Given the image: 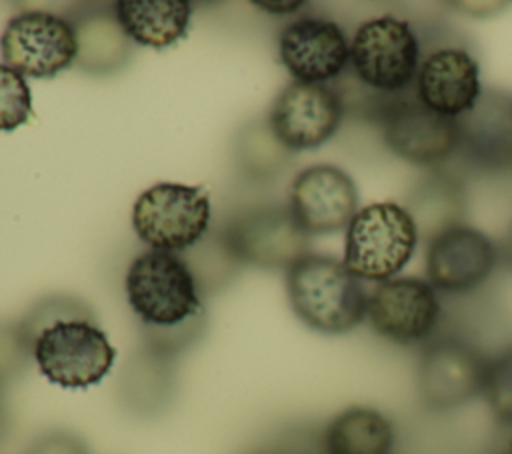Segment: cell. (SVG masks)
Instances as JSON below:
<instances>
[{"label":"cell","instance_id":"1","mask_svg":"<svg viewBox=\"0 0 512 454\" xmlns=\"http://www.w3.org/2000/svg\"><path fill=\"white\" fill-rule=\"evenodd\" d=\"M40 374L68 390L98 384L116 362V348L78 298L40 300L20 322Z\"/></svg>","mask_w":512,"mask_h":454},{"label":"cell","instance_id":"2","mask_svg":"<svg viewBox=\"0 0 512 454\" xmlns=\"http://www.w3.org/2000/svg\"><path fill=\"white\" fill-rule=\"evenodd\" d=\"M126 298L146 330V344L176 356L202 330L204 306L196 276L174 252L148 250L136 256L124 278Z\"/></svg>","mask_w":512,"mask_h":454},{"label":"cell","instance_id":"3","mask_svg":"<svg viewBox=\"0 0 512 454\" xmlns=\"http://www.w3.org/2000/svg\"><path fill=\"white\" fill-rule=\"evenodd\" d=\"M286 294L294 314L322 334L354 330L368 310V294L344 262L308 252L286 270Z\"/></svg>","mask_w":512,"mask_h":454},{"label":"cell","instance_id":"4","mask_svg":"<svg viewBox=\"0 0 512 454\" xmlns=\"http://www.w3.org/2000/svg\"><path fill=\"white\" fill-rule=\"evenodd\" d=\"M418 240V228L402 204L374 202L350 220L342 262L360 280L384 282L410 262Z\"/></svg>","mask_w":512,"mask_h":454},{"label":"cell","instance_id":"5","mask_svg":"<svg viewBox=\"0 0 512 454\" xmlns=\"http://www.w3.org/2000/svg\"><path fill=\"white\" fill-rule=\"evenodd\" d=\"M210 214V196L204 186L158 182L136 198L132 226L152 250L180 252L204 238Z\"/></svg>","mask_w":512,"mask_h":454},{"label":"cell","instance_id":"6","mask_svg":"<svg viewBox=\"0 0 512 454\" xmlns=\"http://www.w3.org/2000/svg\"><path fill=\"white\" fill-rule=\"evenodd\" d=\"M420 40L408 20L378 16L362 22L350 40L354 76L382 94L404 92L420 68Z\"/></svg>","mask_w":512,"mask_h":454},{"label":"cell","instance_id":"7","mask_svg":"<svg viewBox=\"0 0 512 454\" xmlns=\"http://www.w3.org/2000/svg\"><path fill=\"white\" fill-rule=\"evenodd\" d=\"M220 238L236 264L272 270H288L310 248V236L288 204L250 206L228 222Z\"/></svg>","mask_w":512,"mask_h":454},{"label":"cell","instance_id":"8","mask_svg":"<svg viewBox=\"0 0 512 454\" xmlns=\"http://www.w3.org/2000/svg\"><path fill=\"white\" fill-rule=\"evenodd\" d=\"M4 64L22 76L52 78L76 64L74 24L58 14L26 10L12 16L0 36Z\"/></svg>","mask_w":512,"mask_h":454},{"label":"cell","instance_id":"9","mask_svg":"<svg viewBox=\"0 0 512 454\" xmlns=\"http://www.w3.org/2000/svg\"><path fill=\"white\" fill-rule=\"evenodd\" d=\"M488 358L456 336H442L424 346L416 366L422 404L434 412L456 410L482 394Z\"/></svg>","mask_w":512,"mask_h":454},{"label":"cell","instance_id":"10","mask_svg":"<svg viewBox=\"0 0 512 454\" xmlns=\"http://www.w3.org/2000/svg\"><path fill=\"white\" fill-rule=\"evenodd\" d=\"M366 318L378 336L394 344H420L438 326L440 302L428 280L396 276L368 294Z\"/></svg>","mask_w":512,"mask_h":454},{"label":"cell","instance_id":"11","mask_svg":"<svg viewBox=\"0 0 512 454\" xmlns=\"http://www.w3.org/2000/svg\"><path fill=\"white\" fill-rule=\"evenodd\" d=\"M344 102L328 84L290 82L274 100L268 124L290 152L312 150L328 142L340 128Z\"/></svg>","mask_w":512,"mask_h":454},{"label":"cell","instance_id":"12","mask_svg":"<svg viewBox=\"0 0 512 454\" xmlns=\"http://www.w3.org/2000/svg\"><path fill=\"white\" fill-rule=\"evenodd\" d=\"M380 126L388 150L414 166H438L460 144L456 120L428 110L416 98L386 102L380 110Z\"/></svg>","mask_w":512,"mask_h":454},{"label":"cell","instance_id":"13","mask_svg":"<svg viewBox=\"0 0 512 454\" xmlns=\"http://www.w3.org/2000/svg\"><path fill=\"white\" fill-rule=\"evenodd\" d=\"M288 206L308 236L344 230L360 210L354 180L332 164L300 170L290 184Z\"/></svg>","mask_w":512,"mask_h":454},{"label":"cell","instance_id":"14","mask_svg":"<svg viewBox=\"0 0 512 454\" xmlns=\"http://www.w3.org/2000/svg\"><path fill=\"white\" fill-rule=\"evenodd\" d=\"M496 262L494 242L464 222L426 242V278L434 290L450 294L474 290L494 272Z\"/></svg>","mask_w":512,"mask_h":454},{"label":"cell","instance_id":"15","mask_svg":"<svg viewBox=\"0 0 512 454\" xmlns=\"http://www.w3.org/2000/svg\"><path fill=\"white\" fill-rule=\"evenodd\" d=\"M278 54L296 82L326 84L350 64V40L336 22L306 16L284 26L278 36Z\"/></svg>","mask_w":512,"mask_h":454},{"label":"cell","instance_id":"16","mask_svg":"<svg viewBox=\"0 0 512 454\" xmlns=\"http://www.w3.org/2000/svg\"><path fill=\"white\" fill-rule=\"evenodd\" d=\"M416 100L428 110L458 120L482 96L480 64L460 46H442L426 54L416 80Z\"/></svg>","mask_w":512,"mask_h":454},{"label":"cell","instance_id":"17","mask_svg":"<svg viewBox=\"0 0 512 454\" xmlns=\"http://www.w3.org/2000/svg\"><path fill=\"white\" fill-rule=\"evenodd\" d=\"M464 158L484 170L512 168V96L500 90L482 92L476 106L456 120Z\"/></svg>","mask_w":512,"mask_h":454},{"label":"cell","instance_id":"18","mask_svg":"<svg viewBox=\"0 0 512 454\" xmlns=\"http://www.w3.org/2000/svg\"><path fill=\"white\" fill-rule=\"evenodd\" d=\"M114 14L126 36L152 48H166L188 32L192 4L186 0H120Z\"/></svg>","mask_w":512,"mask_h":454},{"label":"cell","instance_id":"19","mask_svg":"<svg viewBox=\"0 0 512 454\" xmlns=\"http://www.w3.org/2000/svg\"><path fill=\"white\" fill-rule=\"evenodd\" d=\"M70 22L78 38V68L88 74L108 76L126 66L132 54V40L118 24L114 10H84Z\"/></svg>","mask_w":512,"mask_h":454},{"label":"cell","instance_id":"20","mask_svg":"<svg viewBox=\"0 0 512 454\" xmlns=\"http://www.w3.org/2000/svg\"><path fill=\"white\" fill-rule=\"evenodd\" d=\"M174 356L148 344L130 358L120 380V398L138 416L162 412L174 394Z\"/></svg>","mask_w":512,"mask_h":454},{"label":"cell","instance_id":"21","mask_svg":"<svg viewBox=\"0 0 512 454\" xmlns=\"http://www.w3.org/2000/svg\"><path fill=\"white\" fill-rule=\"evenodd\" d=\"M404 208L410 212L418 236H424L428 242L442 230L462 224L466 212L464 186L450 174H428L414 184Z\"/></svg>","mask_w":512,"mask_h":454},{"label":"cell","instance_id":"22","mask_svg":"<svg viewBox=\"0 0 512 454\" xmlns=\"http://www.w3.org/2000/svg\"><path fill=\"white\" fill-rule=\"evenodd\" d=\"M394 426L372 406H350L324 430L326 454H392Z\"/></svg>","mask_w":512,"mask_h":454},{"label":"cell","instance_id":"23","mask_svg":"<svg viewBox=\"0 0 512 454\" xmlns=\"http://www.w3.org/2000/svg\"><path fill=\"white\" fill-rule=\"evenodd\" d=\"M288 148L274 136L268 120L248 124L238 136V162L246 176L256 180H266L278 174L286 160Z\"/></svg>","mask_w":512,"mask_h":454},{"label":"cell","instance_id":"24","mask_svg":"<svg viewBox=\"0 0 512 454\" xmlns=\"http://www.w3.org/2000/svg\"><path fill=\"white\" fill-rule=\"evenodd\" d=\"M32 118V92L26 78L0 64V132H12Z\"/></svg>","mask_w":512,"mask_h":454},{"label":"cell","instance_id":"25","mask_svg":"<svg viewBox=\"0 0 512 454\" xmlns=\"http://www.w3.org/2000/svg\"><path fill=\"white\" fill-rule=\"evenodd\" d=\"M482 396L492 416L506 426H512V348L488 360Z\"/></svg>","mask_w":512,"mask_h":454},{"label":"cell","instance_id":"26","mask_svg":"<svg viewBox=\"0 0 512 454\" xmlns=\"http://www.w3.org/2000/svg\"><path fill=\"white\" fill-rule=\"evenodd\" d=\"M32 358L30 344L18 324H0V388L16 380Z\"/></svg>","mask_w":512,"mask_h":454},{"label":"cell","instance_id":"27","mask_svg":"<svg viewBox=\"0 0 512 454\" xmlns=\"http://www.w3.org/2000/svg\"><path fill=\"white\" fill-rule=\"evenodd\" d=\"M26 454H88L80 436L70 430H50L40 434L26 450Z\"/></svg>","mask_w":512,"mask_h":454},{"label":"cell","instance_id":"28","mask_svg":"<svg viewBox=\"0 0 512 454\" xmlns=\"http://www.w3.org/2000/svg\"><path fill=\"white\" fill-rule=\"evenodd\" d=\"M256 6L268 10V12H276V14H286V12H296L298 8H302V2H256Z\"/></svg>","mask_w":512,"mask_h":454},{"label":"cell","instance_id":"29","mask_svg":"<svg viewBox=\"0 0 512 454\" xmlns=\"http://www.w3.org/2000/svg\"><path fill=\"white\" fill-rule=\"evenodd\" d=\"M8 430H10V414H8V406H6V400H4V394L0 388V442L6 438Z\"/></svg>","mask_w":512,"mask_h":454},{"label":"cell","instance_id":"30","mask_svg":"<svg viewBox=\"0 0 512 454\" xmlns=\"http://www.w3.org/2000/svg\"><path fill=\"white\" fill-rule=\"evenodd\" d=\"M500 252H502V258H504V264L512 270V226H510V230L506 232V236L502 240Z\"/></svg>","mask_w":512,"mask_h":454},{"label":"cell","instance_id":"31","mask_svg":"<svg viewBox=\"0 0 512 454\" xmlns=\"http://www.w3.org/2000/svg\"><path fill=\"white\" fill-rule=\"evenodd\" d=\"M500 454H512V440H508V444L500 450Z\"/></svg>","mask_w":512,"mask_h":454}]
</instances>
